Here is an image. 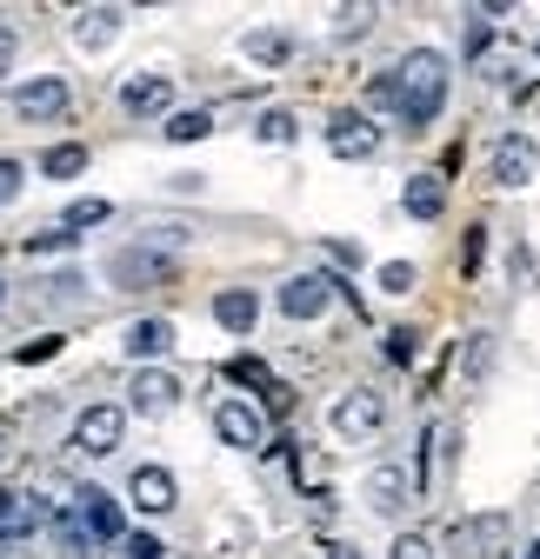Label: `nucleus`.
I'll use <instances>...</instances> for the list:
<instances>
[{
    "label": "nucleus",
    "instance_id": "393cba45",
    "mask_svg": "<svg viewBox=\"0 0 540 559\" xmlns=\"http://www.w3.org/2000/svg\"><path fill=\"white\" fill-rule=\"evenodd\" d=\"M374 21H380V8H333V34L341 40H361Z\"/></svg>",
    "mask_w": 540,
    "mask_h": 559
},
{
    "label": "nucleus",
    "instance_id": "aec40b11",
    "mask_svg": "<svg viewBox=\"0 0 540 559\" xmlns=\"http://www.w3.org/2000/svg\"><path fill=\"white\" fill-rule=\"evenodd\" d=\"M40 174H47V180H74V174H87V147L60 140V147H47V154H40Z\"/></svg>",
    "mask_w": 540,
    "mask_h": 559
},
{
    "label": "nucleus",
    "instance_id": "dca6fc26",
    "mask_svg": "<svg viewBox=\"0 0 540 559\" xmlns=\"http://www.w3.org/2000/svg\"><path fill=\"white\" fill-rule=\"evenodd\" d=\"M400 206H408V221H441L447 214V180L441 174H414L400 187Z\"/></svg>",
    "mask_w": 540,
    "mask_h": 559
},
{
    "label": "nucleus",
    "instance_id": "7c9ffc66",
    "mask_svg": "<svg viewBox=\"0 0 540 559\" xmlns=\"http://www.w3.org/2000/svg\"><path fill=\"white\" fill-rule=\"evenodd\" d=\"M120 546H127L120 559H161V539H148V533H127Z\"/></svg>",
    "mask_w": 540,
    "mask_h": 559
},
{
    "label": "nucleus",
    "instance_id": "473e14b6",
    "mask_svg": "<svg viewBox=\"0 0 540 559\" xmlns=\"http://www.w3.org/2000/svg\"><path fill=\"white\" fill-rule=\"evenodd\" d=\"M327 559H367L361 546H327Z\"/></svg>",
    "mask_w": 540,
    "mask_h": 559
},
{
    "label": "nucleus",
    "instance_id": "a878e982",
    "mask_svg": "<svg viewBox=\"0 0 540 559\" xmlns=\"http://www.w3.org/2000/svg\"><path fill=\"white\" fill-rule=\"evenodd\" d=\"M380 287H387V294H414V287H421V273H414L408 260H387V266H380Z\"/></svg>",
    "mask_w": 540,
    "mask_h": 559
},
{
    "label": "nucleus",
    "instance_id": "c85d7f7f",
    "mask_svg": "<svg viewBox=\"0 0 540 559\" xmlns=\"http://www.w3.org/2000/svg\"><path fill=\"white\" fill-rule=\"evenodd\" d=\"M387 559H434V546H427L421 533H400V539L387 546Z\"/></svg>",
    "mask_w": 540,
    "mask_h": 559
},
{
    "label": "nucleus",
    "instance_id": "0eeeda50",
    "mask_svg": "<svg viewBox=\"0 0 540 559\" xmlns=\"http://www.w3.org/2000/svg\"><path fill=\"white\" fill-rule=\"evenodd\" d=\"M327 300H333V280L327 273H294V280H281V294H274V307L287 320H320Z\"/></svg>",
    "mask_w": 540,
    "mask_h": 559
},
{
    "label": "nucleus",
    "instance_id": "9d476101",
    "mask_svg": "<svg viewBox=\"0 0 540 559\" xmlns=\"http://www.w3.org/2000/svg\"><path fill=\"white\" fill-rule=\"evenodd\" d=\"M127 500L141 507V513H154V520H161V513H174V507H180V486H174V473H167V466H133V473H127Z\"/></svg>",
    "mask_w": 540,
    "mask_h": 559
},
{
    "label": "nucleus",
    "instance_id": "6ab92c4d",
    "mask_svg": "<svg viewBox=\"0 0 540 559\" xmlns=\"http://www.w3.org/2000/svg\"><path fill=\"white\" fill-rule=\"evenodd\" d=\"M174 147H187V140H208L214 133V114L208 107H180V114H167V127H161Z\"/></svg>",
    "mask_w": 540,
    "mask_h": 559
},
{
    "label": "nucleus",
    "instance_id": "9b49d317",
    "mask_svg": "<svg viewBox=\"0 0 540 559\" xmlns=\"http://www.w3.org/2000/svg\"><path fill=\"white\" fill-rule=\"evenodd\" d=\"M127 393H133V413H148V419H161V413L180 406V380H174L167 367H141Z\"/></svg>",
    "mask_w": 540,
    "mask_h": 559
},
{
    "label": "nucleus",
    "instance_id": "6e6552de",
    "mask_svg": "<svg viewBox=\"0 0 540 559\" xmlns=\"http://www.w3.org/2000/svg\"><path fill=\"white\" fill-rule=\"evenodd\" d=\"M67 100H74V94H67V81H60V74H34V81H21V87H14V114H21V120H34V127H40V120H60V114H67Z\"/></svg>",
    "mask_w": 540,
    "mask_h": 559
},
{
    "label": "nucleus",
    "instance_id": "f3484780",
    "mask_svg": "<svg viewBox=\"0 0 540 559\" xmlns=\"http://www.w3.org/2000/svg\"><path fill=\"white\" fill-rule=\"evenodd\" d=\"M214 320H221L227 333H240V340H247V333H254V320H260V294H254V287H221V294H214Z\"/></svg>",
    "mask_w": 540,
    "mask_h": 559
},
{
    "label": "nucleus",
    "instance_id": "7ed1b4c3",
    "mask_svg": "<svg viewBox=\"0 0 540 559\" xmlns=\"http://www.w3.org/2000/svg\"><path fill=\"white\" fill-rule=\"evenodd\" d=\"M214 433H221V447H234V453H267V413L234 393V400L214 406Z\"/></svg>",
    "mask_w": 540,
    "mask_h": 559
},
{
    "label": "nucleus",
    "instance_id": "2eb2a0df",
    "mask_svg": "<svg viewBox=\"0 0 540 559\" xmlns=\"http://www.w3.org/2000/svg\"><path fill=\"white\" fill-rule=\"evenodd\" d=\"M120 27H127V8H81V14H74V40H81L87 53L114 47V40H120Z\"/></svg>",
    "mask_w": 540,
    "mask_h": 559
},
{
    "label": "nucleus",
    "instance_id": "f257e3e1",
    "mask_svg": "<svg viewBox=\"0 0 540 559\" xmlns=\"http://www.w3.org/2000/svg\"><path fill=\"white\" fill-rule=\"evenodd\" d=\"M441 100H447V53L414 47L400 67H387V107H394V120L408 133H427Z\"/></svg>",
    "mask_w": 540,
    "mask_h": 559
},
{
    "label": "nucleus",
    "instance_id": "f8f14e48",
    "mask_svg": "<svg viewBox=\"0 0 540 559\" xmlns=\"http://www.w3.org/2000/svg\"><path fill=\"white\" fill-rule=\"evenodd\" d=\"M120 107H127L133 120H154V114L174 107V81H167V74H133V81L120 87Z\"/></svg>",
    "mask_w": 540,
    "mask_h": 559
},
{
    "label": "nucleus",
    "instance_id": "bb28decb",
    "mask_svg": "<svg viewBox=\"0 0 540 559\" xmlns=\"http://www.w3.org/2000/svg\"><path fill=\"white\" fill-rule=\"evenodd\" d=\"M414 354H421V333H414V326H394V333H387V360H394V367H408Z\"/></svg>",
    "mask_w": 540,
    "mask_h": 559
},
{
    "label": "nucleus",
    "instance_id": "f03ea898",
    "mask_svg": "<svg viewBox=\"0 0 540 559\" xmlns=\"http://www.w3.org/2000/svg\"><path fill=\"white\" fill-rule=\"evenodd\" d=\"M327 154H341V160H374L380 154V127L367 107H333L327 114Z\"/></svg>",
    "mask_w": 540,
    "mask_h": 559
},
{
    "label": "nucleus",
    "instance_id": "412c9836",
    "mask_svg": "<svg viewBox=\"0 0 540 559\" xmlns=\"http://www.w3.org/2000/svg\"><path fill=\"white\" fill-rule=\"evenodd\" d=\"M47 526H54V546H60L67 559H87V552H94V539H87V526H81L74 513H60V520H47Z\"/></svg>",
    "mask_w": 540,
    "mask_h": 559
},
{
    "label": "nucleus",
    "instance_id": "5701e85b",
    "mask_svg": "<svg viewBox=\"0 0 540 559\" xmlns=\"http://www.w3.org/2000/svg\"><path fill=\"white\" fill-rule=\"evenodd\" d=\"M254 133H260V140H267V147H287V140H294V133H301V120H294V114H287V107H267V114H260V127H254Z\"/></svg>",
    "mask_w": 540,
    "mask_h": 559
},
{
    "label": "nucleus",
    "instance_id": "cd10ccee",
    "mask_svg": "<svg viewBox=\"0 0 540 559\" xmlns=\"http://www.w3.org/2000/svg\"><path fill=\"white\" fill-rule=\"evenodd\" d=\"M74 247V234L67 227H47V234H27V253H67Z\"/></svg>",
    "mask_w": 540,
    "mask_h": 559
},
{
    "label": "nucleus",
    "instance_id": "423d86ee",
    "mask_svg": "<svg viewBox=\"0 0 540 559\" xmlns=\"http://www.w3.org/2000/svg\"><path fill=\"white\" fill-rule=\"evenodd\" d=\"M533 174H540L533 133H507L501 147H494V160H488V180H494V187H533Z\"/></svg>",
    "mask_w": 540,
    "mask_h": 559
},
{
    "label": "nucleus",
    "instance_id": "2f4dec72",
    "mask_svg": "<svg viewBox=\"0 0 540 559\" xmlns=\"http://www.w3.org/2000/svg\"><path fill=\"white\" fill-rule=\"evenodd\" d=\"M14 74V27H0V81Z\"/></svg>",
    "mask_w": 540,
    "mask_h": 559
},
{
    "label": "nucleus",
    "instance_id": "39448f33",
    "mask_svg": "<svg viewBox=\"0 0 540 559\" xmlns=\"http://www.w3.org/2000/svg\"><path fill=\"white\" fill-rule=\"evenodd\" d=\"M333 433L341 440H374L380 427H387V406H380V393H367V386H354V393H341L333 400Z\"/></svg>",
    "mask_w": 540,
    "mask_h": 559
},
{
    "label": "nucleus",
    "instance_id": "ddd939ff",
    "mask_svg": "<svg viewBox=\"0 0 540 559\" xmlns=\"http://www.w3.org/2000/svg\"><path fill=\"white\" fill-rule=\"evenodd\" d=\"M120 346H127V360H133V367H148V360L174 354V320H133V326L120 333Z\"/></svg>",
    "mask_w": 540,
    "mask_h": 559
},
{
    "label": "nucleus",
    "instance_id": "a211bd4d",
    "mask_svg": "<svg viewBox=\"0 0 540 559\" xmlns=\"http://www.w3.org/2000/svg\"><path fill=\"white\" fill-rule=\"evenodd\" d=\"M120 287H133V280H174V260H161V253H114V266H107Z\"/></svg>",
    "mask_w": 540,
    "mask_h": 559
},
{
    "label": "nucleus",
    "instance_id": "72a5a7b5",
    "mask_svg": "<svg viewBox=\"0 0 540 559\" xmlns=\"http://www.w3.org/2000/svg\"><path fill=\"white\" fill-rule=\"evenodd\" d=\"M14 520V493H0V526H8Z\"/></svg>",
    "mask_w": 540,
    "mask_h": 559
},
{
    "label": "nucleus",
    "instance_id": "c756f323",
    "mask_svg": "<svg viewBox=\"0 0 540 559\" xmlns=\"http://www.w3.org/2000/svg\"><path fill=\"white\" fill-rule=\"evenodd\" d=\"M21 180H27V167H21V160H8V154H0V206H8V200L21 193Z\"/></svg>",
    "mask_w": 540,
    "mask_h": 559
},
{
    "label": "nucleus",
    "instance_id": "b1692460",
    "mask_svg": "<svg viewBox=\"0 0 540 559\" xmlns=\"http://www.w3.org/2000/svg\"><path fill=\"white\" fill-rule=\"evenodd\" d=\"M287 53H294L287 34H247V60H260V67H281Z\"/></svg>",
    "mask_w": 540,
    "mask_h": 559
},
{
    "label": "nucleus",
    "instance_id": "f704fd0d",
    "mask_svg": "<svg viewBox=\"0 0 540 559\" xmlns=\"http://www.w3.org/2000/svg\"><path fill=\"white\" fill-rule=\"evenodd\" d=\"M0 307H8V280H0Z\"/></svg>",
    "mask_w": 540,
    "mask_h": 559
},
{
    "label": "nucleus",
    "instance_id": "4be33fe9",
    "mask_svg": "<svg viewBox=\"0 0 540 559\" xmlns=\"http://www.w3.org/2000/svg\"><path fill=\"white\" fill-rule=\"evenodd\" d=\"M107 214H114V206H107V200H67V214H60V227H67V234H74V240H81V227H101Z\"/></svg>",
    "mask_w": 540,
    "mask_h": 559
},
{
    "label": "nucleus",
    "instance_id": "c9c22d12",
    "mask_svg": "<svg viewBox=\"0 0 540 559\" xmlns=\"http://www.w3.org/2000/svg\"><path fill=\"white\" fill-rule=\"evenodd\" d=\"M533 67H540V47H533Z\"/></svg>",
    "mask_w": 540,
    "mask_h": 559
},
{
    "label": "nucleus",
    "instance_id": "4468645a",
    "mask_svg": "<svg viewBox=\"0 0 540 559\" xmlns=\"http://www.w3.org/2000/svg\"><path fill=\"white\" fill-rule=\"evenodd\" d=\"M361 493H367L374 513H400V507H408V493H414V479H408V466H374Z\"/></svg>",
    "mask_w": 540,
    "mask_h": 559
},
{
    "label": "nucleus",
    "instance_id": "1a4fd4ad",
    "mask_svg": "<svg viewBox=\"0 0 540 559\" xmlns=\"http://www.w3.org/2000/svg\"><path fill=\"white\" fill-rule=\"evenodd\" d=\"M74 520L87 526V539H94V546H114V539H127V526H120V507H114V493H101V486H81V493H74Z\"/></svg>",
    "mask_w": 540,
    "mask_h": 559
},
{
    "label": "nucleus",
    "instance_id": "20e7f679",
    "mask_svg": "<svg viewBox=\"0 0 540 559\" xmlns=\"http://www.w3.org/2000/svg\"><path fill=\"white\" fill-rule=\"evenodd\" d=\"M120 440H127V406H87L81 419H74V447L87 453V460H107V453H120Z\"/></svg>",
    "mask_w": 540,
    "mask_h": 559
}]
</instances>
